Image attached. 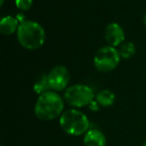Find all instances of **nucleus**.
Wrapping results in <instances>:
<instances>
[{
  "mask_svg": "<svg viewBox=\"0 0 146 146\" xmlns=\"http://www.w3.org/2000/svg\"><path fill=\"white\" fill-rule=\"evenodd\" d=\"M64 112V98L50 90L38 96L34 105V114L39 120L51 121Z\"/></svg>",
  "mask_w": 146,
  "mask_h": 146,
  "instance_id": "1",
  "label": "nucleus"
},
{
  "mask_svg": "<svg viewBox=\"0 0 146 146\" xmlns=\"http://www.w3.org/2000/svg\"><path fill=\"white\" fill-rule=\"evenodd\" d=\"M16 35L19 44L27 50L41 48L46 39L44 28L38 22L32 20H25L20 23Z\"/></svg>",
  "mask_w": 146,
  "mask_h": 146,
  "instance_id": "2",
  "label": "nucleus"
},
{
  "mask_svg": "<svg viewBox=\"0 0 146 146\" xmlns=\"http://www.w3.org/2000/svg\"><path fill=\"white\" fill-rule=\"evenodd\" d=\"M59 125L71 136L84 135L90 129V121L86 114L76 108L65 110L59 117Z\"/></svg>",
  "mask_w": 146,
  "mask_h": 146,
  "instance_id": "3",
  "label": "nucleus"
},
{
  "mask_svg": "<svg viewBox=\"0 0 146 146\" xmlns=\"http://www.w3.org/2000/svg\"><path fill=\"white\" fill-rule=\"evenodd\" d=\"M93 89L85 84H74L64 91V101L74 108H82L89 106L95 99Z\"/></svg>",
  "mask_w": 146,
  "mask_h": 146,
  "instance_id": "4",
  "label": "nucleus"
},
{
  "mask_svg": "<svg viewBox=\"0 0 146 146\" xmlns=\"http://www.w3.org/2000/svg\"><path fill=\"white\" fill-rule=\"evenodd\" d=\"M120 56L119 50L116 47L110 46H103L97 50L93 58V64L96 70L99 72L107 73L114 70L120 63Z\"/></svg>",
  "mask_w": 146,
  "mask_h": 146,
  "instance_id": "5",
  "label": "nucleus"
},
{
  "mask_svg": "<svg viewBox=\"0 0 146 146\" xmlns=\"http://www.w3.org/2000/svg\"><path fill=\"white\" fill-rule=\"evenodd\" d=\"M48 81L53 91L59 92L66 90L70 81V73L64 65H56L49 71Z\"/></svg>",
  "mask_w": 146,
  "mask_h": 146,
  "instance_id": "6",
  "label": "nucleus"
},
{
  "mask_svg": "<svg viewBox=\"0 0 146 146\" xmlns=\"http://www.w3.org/2000/svg\"><path fill=\"white\" fill-rule=\"evenodd\" d=\"M104 38L110 46L117 47L123 44V41L125 40V32L121 25L116 22H112L106 26Z\"/></svg>",
  "mask_w": 146,
  "mask_h": 146,
  "instance_id": "7",
  "label": "nucleus"
},
{
  "mask_svg": "<svg viewBox=\"0 0 146 146\" xmlns=\"http://www.w3.org/2000/svg\"><path fill=\"white\" fill-rule=\"evenodd\" d=\"M106 136L99 129H89L84 134V146H106Z\"/></svg>",
  "mask_w": 146,
  "mask_h": 146,
  "instance_id": "8",
  "label": "nucleus"
},
{
  "mask_svg": "<svg viewBox=\"0 0 146 146\" xmlns=\"http://www.w3.org/2000/svg\"><path fill=\"white\" fill-rule=\"evenodd\" d=\"M19 21L12 15H6L0 21V32L3 35H11L17 32L19 27Z\"/></svg>",
  "mask_w": 146,
  "mask_h": 146,
  "instance_id": "9",
  "label": "nucleus"
},
{
  "mask_svg": "<svg viewBox=\"0 0 146 146\" xmlns=\"http://www.w3.org/2000/svg\"><path fill=\"white\" fill-rule=\"evenodd\" d=\"M95 100L102 107H109L115 103V94L109 89H103L95 95Z\"/></svg>",
  "mask_w": 146,
  "mask_h": 146,
  "instance_id": "10",
  "label": "nucleus"
},
{
  "mask_svg": "<svg viewBox=\"0 0 146 146\" xmlns=\"http://www.w3.org/2000/svg\"><path fill=\"white\" fill-rule=\"evenodd\" d=\"M33 90L38 95H41V94L45 93V92L50 91L51 88L48 81V74H41L37 78L36 81L34 82V85H33Z\"/></svg>",
  "mask_w": 146,
  "mask_h": 146,
  "instance_id": "11",
  "label": "nucleus"
},
{
  "mask_svg": "<svg viewBox=\"0 0 146 146\" xmlns=\"http://www.w3.org/2000/svg\"><path fill=\"white\" fill-rule=\"evenodd\" d=\"M135 52H136V47L133 42H125L120 45L119 53L121 58L129 59L134 56Z\"/></svg>",
  "mask_w": 146,
  "mask_h": 146,
  "instance_id": "12",
  "label": "nucleus"
},
{
  "mask_svg": "<svg viewBox=\"0 0 146 146\" xmlns=\"http://www.w3.org/2000/svg\"><path fill=\"white\" fill-rule=\"evenodd\" d=\"M16 7L21 11H27L32 7L33 0H15Z\"/></svg>",
  "mask_w": 146,
  "mask_h": 146,
  "instance_id": "13",
  "label": "nucleus"
},
{
  "mask_svg": "<svg viewBox=\"0 0 146 146\" xmlns=\"http://www.w3.org/2000/svg\"><path fill=\"white\" fill-rule=\"evenodd\" d=\"M89 107V109L91 110V111H94V112H96V111H98V110L100 109V105L98 104V102L96 101L95 99L93 100V101L90 103V105L88 106Z\"/></svg>",
  "mask_w": 146,
  "mask_h": 146,
  "instance_id": "14",
  "label": "nucleus"
},
{
  "mask_svg": "<svg viewBox=\"0 0 146 146\" xmlns=\"http://www.w3.org/2000/svg\"><path fill=\"white\" fill-rule=\"evenodd\" d=\"M143 23H144V25L146 26V13L143 15Z\"/></svg>",
  "mask_w": 146,
  "mask_h": 146,
  "instance_id": "15",
  "label": "nucleus"
},
{
  "mask_svg": "<svg viewBox=\"0 0 146 146\" xmlns=\"http://www.w3.org/2000/svg\"><path fill=\"white\" fill-rule=\"evenodd\" d=\"M4 1H5V0H0V6H1V7H2L3 4H4Z\"/></svg>",
  "mask_w": 146,
  "mask_h": 146,
  "instance_id": "16",
  "label": "nucleus"
},
{
  "mask_svg": "<svg viewBox=\"0 0 146 146\" xmlns=\"http://www.w3.org/2000/svg\"><path fill=\"white\" fill-rule=\"evenodd\" d=\"M142 146H146V140L144 141V143H143V145H142Z\"/></svg>",
  "mask_w": 146,
  "mask_h": 146,
  "instance_id": "17",
  "label": "nucleus"
},
{
  "mask_svg": "<svg viewBox=\"0 0 146 146\" xmlns=\"http://www.w3.org/2000/svg\"><path fill=\"white\" fill-rule=\"evenodd\" d=\"M1 146H4V145H1Z\"/></svg>",
  "mask_w": 146,
  "mask_h": 146,
  "instance_id": "18",
  "label": "nucleus"
}]
</instances>
